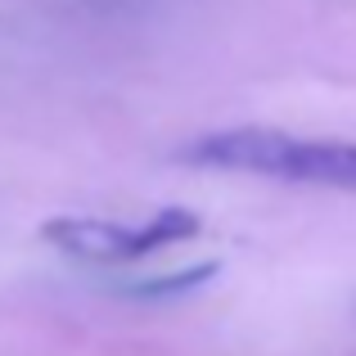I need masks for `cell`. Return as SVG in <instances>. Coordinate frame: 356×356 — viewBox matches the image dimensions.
I'll return each instance as SVG.
<instances>
[{
    "label": "cell",
    "instance_id": "1",
    "mask_svg": "<svg viewBox=\"0 0 356 356\" xmlns=\"http://www.w3.org/2000/svg\"><path fill=\"white\" fill-rule=\"evenodd\" d=\"M41 235L54 243L59 252L81 261H99V266H113V261H136L149 257L158 248H172L199 235V217L185 208H163L145 221V226H127V221H104V217H54L41 226Z\"/></svg>",
    "mask_w": 356,
    "mask_h": 356
},
{
    "label": "cell",
    "instance_id": "2",
    "mask_svg": "<svg viewBox=\"0 0 356 356\" xmlns=\"http://www.w3.org/2000/svg\"><path fill=\"white\" fill-rule=\"evenodd\" d=\"M280 181L330 185V190L356 194V145H348V140H298V136H289Z\"/></svg>",
    "mask_w": 356,
    "mask_h": 356
},
{
    "label": "cell",
    "instance_id": "3",
    "mask_svg": "<svg viewBox=\"0 0 356 356\" xmlns=\"http://www.w3.org/2000/svg\"><path fill=\"white\" fill-rule=\"evenodd\" d=\"M212 275H217V261H203V266H190V270H181V275L145 280V284H136V289H131V293H140V298H163V293H185V289L203 284V280H212Z\"/></svg>",
    "mask_w": 356,
    "mask_h": 356
}]
</instances>
